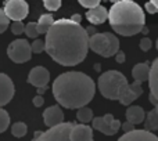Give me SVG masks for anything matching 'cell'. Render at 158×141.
Returning a JSON list of instances; mask_svg holds the SVG:
<instances>
[{
  "label": "cell",
  "mask_w": 158,
  "mask_h": 141,
  "mask_svg": "<svg viewBox=\"0 0 158 141\" xmlns=\"http://www.w3.org/2000/svg\"><path fill=\"white\" fill-rule=\"evenodd\" d=\"M128 83V79L119 70H107L100 75L97 80V86L101 95L107 100H118L119 90L123 84Z\"/></svg>",
  "instance_id": "cell-4"
},
{
  "label": "cell",
  "mask_w": 158,
  "mask_h": 141,
  "mask_svg": "<svg viewBox=\"0 0 158 141\" xmlns=\"http://www.w3.org/2000/svg\"><path fill=\"white\" fill-rule=\"evenodd\" d=\"M3 8L7 17L13 21H22L29 13V6L25 0H6Z\"/></svg>",
  "instance_id": "cell-9"
},
{
  "label": "cell",
  "mask_w": 158,
  "mask_h": 141,
  "mask_svg": "<svg viewBox=\"0 0 158 141\" xmlns=\"http://www.w3.org/2000/svg\"><path fill=\"white\" fill-rule=\"evenodd\" d=\"M93 129L98 130L100 133L106 134V136H114L118 133V130L121 129L122 123L119 120L114 119L111 114H107L104 116H98V118H93Z\"/></svg>",
  "instance_id": "cell-8"
},
{
  "label": "cell",
  "mask_w": 158,
  "mask_h": 141,
  "mask_svg": "<svg viewBox=\"0 0 158 141\" xmlns=\"http://www.w3.org/2000/svg\"><path fill=\"white\" fill-rule=\"evenodd\" d=\"M8 126H10V115L0 107V134L4 133L8 129Z\"/></svg>",
  "instance_id": "cell-24"
},
{
  "label": "cell",
  "mask_w": 158,
  "mask_h": 141,
  "mask_svg": "<svg viewBox=\"0 0 158 141\" xmlns=\"http://www.w3.org/2000/svg\"><path fill=\"white\" fill-rule=\"evenodd\" d=\"M11 32L14 35H21L25 32V25L22 24V21H14L11 24Z\"/></svg>",
  "instance_id": "cell-29"
},
{
  "label": "cell",
  "mask_w": 158,
  "mask_h": 141,
  "mask_svg": "<svg viewBox=\"0 0 158 141\" xmlns=\"http://www.w3.org/2000/svg\"><path fill=\"white\" fill-rule=\"evenodd\" d=\"M121 127H122V130L125 131V133H128V131L133 130V129H135V125H133L132 122H129V120H126L125 123H122V125H121Z\"/></svg>",
  "instance_id": "cell-34"
},
{
  "label": "cell",
  "mask_w": 158,
  "mask_h": 141,
  "mask_svg": "<svg viewBox=\"0 0 158 141\" xmlns=\"http://www.w3.org/2000/svg\"><path fill=\"white\" fill-rule=\"evenodd\" d=\"M126 120L132 122L133 125H139V123H143L146 119V112L142 107L139 105H131L128 109H126Z\"/></svg>",
  "instance_id": "cell-17"
},
{
  "label": "cell",
  "mask_w": 158,
  "mask_h": 141,
  "mask_svg": "<svg viewBox=\"0 0 158 141\" xmlns=\"http://www.w3.org/2000/svg\"><path fill=\"white\" fill-rule=\"evenodd\" d=\"M86 18L92 25L104 24V22L108 19V10H107L104 6L98 4V6H96V7H92L87 10Z\"/></svg>",
  "instance_id": "cell-15"
},
{
  "label": "cell",
  "mask_w": 158,
  "mask_h": 141,
  "mask_svg": "<svg viewBox=\"0 0 158 141\" xmlns=\"http://www.w3.org/2000/svg\"><path fill=\"white\" fill-rule=\"evenodd\" d=\"M31 47H32V53H35V54H40V53H43V50L46 49V42L40 40V39H36L35 42H32Z\"/></svg>",
  "instance_id": "cell-27"
},
{
  "label": "cell",
  "mask_w": 158,
  "mask_h": 141,
  "mask_svg": "<svg viewBox=\"0 0 158 141\" xmlns=\"http://www.w3.org/2000/svg\"><path fill=\"white\" fill-rule=\"evenodd\" d=\"M33 105L35 107H43L44 104V98H43V94H38L36 97H33Z\"/></svg>",
  "instance_id": "cell-33"
},
{
  "label": "cell",
  "mask_w": 158,
  "mask_h": 141,
  "mask_svg": "<svg viewBox=\"0 0 158 141\" xmlns=\"http://www.w3.org/2000/svg\"><path fill=\"white\" fill-rule=\"evenodd\" d=\"M111 3H117V2H119V0H110Z\"/></svg>",
  "instance_id": "cell-40"
},
{
  "label": "cell",
  "mask_w": 158,
  "mask_h": 141,
  "mask_svg": "<svg viewBox=\"0 0 158 141\" xmlns=\"http://www.w3.org/2000/svg\"><path fill=\"white\" fill-rule=\"evenodd\" d=\"M50 80V72L44 66H35L31 69L29 75H28V83H31L35 87L47 86Z\"/></svg>",
  "instance_id": "cell-12"
},
{
  "label": "cell",
  "mask_w": 158,
  "mask_h": 141,
  "mask_svg": "<svg viewBox=\"0 0 158 141\" xmlns=\"http://www.w3.org/2000/svg\"><path fill=\"white\" fill-rule=\"evenodd\" d=\"M43 6L49 11H57L61 7V0H43Z\"/></svg>",
  "instance_id": "cell-28"
},
{
  "label": "cell",
  "mask_w": 158,
  "mask_h": 141,
  "mask_svg": "<svg viewBox=\"0 0 158 141\" xmlns=\"http://www.w3.org/2000/svg\"><path fill=\"white\" fill-rule=\"evenodd\" d=\"M119 141H158V137L147 129H133L119 137Z\"/></svg>",
  "instance_id": "cell-13"
},
{
  "label": "cell",
  "mask_w": 158,
  "mask_h": 141,
  "mask_svg": "<svg viewBox=\"0 0 158 141\" xmlns=\"http://www.w3.org/2000/svg\"><path fill=\"white\" fill-rule=\"evenodd\" d=\"M132 76H133L135 80L137 82H147L150 78V65L148 62H140L136 64L132 69Z\"/></svg>",
  "instance_id": "cell-18"
},
{
  "label": "cell",
  "mask_w": 158,
  "mask_h": 141,
  "mask_svg": "<svg viewBox=\"0 0 158 141\" xmlns=\"http://www.w3.org/2000/svg\"><path fill=\"white\" fill-rule=\"evenodd\" d=\"M111 28L122 36H133L142 32L146 24L143 8L133 0H119L108 11Z\"/></svg>",
  "instance_id": "cell-3"
},
{
  "label": "cell",
  "mask_w": 158,
  "mask_h": 141,
  "mask_svg": "<svg viewBox=\"0 0 158 141\" xmlns=\"http://www.w3.org/2000/svg\"><path fill=\"white\" fill-rule=\"evenodd\" d=\"M86 28L71 18H61L53 22L46 33L44 51L63 66H75L86 58L89 50Z\"/></svg>",
  "instance_id": "cell-1"
},
{
  "label": "cell",
  "mask_w": 158,
  "mask_h": 141,
  "mask_svg": "<svg viewBox=\"0 0 158 141\" xmlns=\"http://www.w3.org/2000/svg\"><path fill=\"white\" fill-rule=\"evenodd\" d=\"M8 25H10V18L7 17L4 8H0V33H3L4 30H7Z\"/></svg>",
  "instance_id": "cell-26"
},
{
  "label": "cell",
  "mask_w": 158,
  "mask_h": 141,
  "mask_svg": "<svg viewBox=\"0 0 158 141\" xmlns=\"http://www.w3.org/2000/svg\"><path fill=\"white\" fill-rule=\"evenodd\" d=\"M25 33H27L28 38H38L40 33H39L38 30V22H28L27 25H25Z\"/></svg>",
  "instance_id": "cell-25"
},
{
  "label": "cell",
  "mask_w": 158,
  "mask_h": 141,
  "mask_svg": "<svg viewBox=\"0 0 158 141\" xmlns=\"http://www.w3.org/2000/svg\"><path fill=\"white\" fill-rule=\"evenodd\" d=\"M89 49L104 58L115 55L119 51V40L114 33H94L89 38Z\"/></svg>",
  "instance_id": "cell-5"
},
{
  "label": "cell",
  "mask_w": 158,
  "mask_h": 141,
  "mask_svg": "<svg viewBox=\"0 0 158 141\" xmlns=\"http://www.w3.org/2000/svg\"><path fill=\"white\" fill-rule=\"evenodd\" d=\"M14 93H15V89L10 76L0 72V107H4L13 100Z\"/></svg>",
  "instance_id": "cell-11"
},
{
  "label": "cell",
  "mask_w": 158,
  "mask_h": 141,
  "mask_svg": "<svg viewBox=\"0 0 158 141\" xmlns=\"http://www.w3.org/2000/svg\"><path fill=\"white\" fill-rule=\"evenodd\" d=\"M156 47H157V50H158V39H157V43H156Z\"/></svg>",
  "instance_id": "cell-41"
},
{
  "label": "cell",
  "mask_w": 158,
  "mask_h": 141,
  "mask_svg": "<svg viewBox=\"0 0 158 141\" xmlns=\"http://www.w3.org/2000/svg\"><path fill=\"white\" fill-rule=\"evenodd\" d=\"M38 90V94H44L47 91V86H42V87H36Z\"/></svg>",
  "instance_id": "cell-38"
},
{
  "label": "cell",
  "mask_w": 158,
  "mask_h": 141,
  "mask_svg": "<svg viewBox=\"0 0 158 141\" xmlns=\"http://www.w3.org/2000/svg\"><path fill=\"white\" fill-rule=\"evenodd\" d=\"M86 32H87V35H89V36H92V35H94V33H97V32H96L94 25H90V26H87V28H86Z\"/></svg>",
  "instance_id": "cell-36"
},
{
  "label": "cell",
  "mask_w": 158,
  "mask_h": 141,
  "mask_svg": "<svg viewBox=\"0 0 158 141\" xmlns=\"http://www.w3.org/2000/svg\"><path fill=\"white\" fill-rule=\"evenodd\" d=\"M143 94V87H142V82L135 80L132 84L126 83L121 87L119 90V95H118V101L122 105H131L135 100L140 97Z\"/></svg>",
  "instance_id": "cell-10"
},
{
  "label": "cell",
  "mask_w": 158,
  "mask_h": 141,
  "mask_svg": "<svg viewBox=\"0 0 158 141\" xmlns=\"http://www.w3.org/2000/svg\"><path fill=\"white\" fill-rule=\"evenodd\" d=\"M79 4L83 6L85 8H92V7H96V6L100 4L101 0H78Z\"/></svg>",
  "instance_id": "cell-30"
},
{
  "label": "cell",
  "mask_w": 158,
  "mask_h": 141,
  "mask_svg": "<svg viewBox=\"0 0 158 141\" xmlns=\"http://www.w3.org/2000/svg\"><path fill=\"white\" fill-rule=\"evenodd\" d=\"M144 127L150 131H158V104L154 105V109H151L146 115Z\"/></svg>",
  "instance_id": "cell-20"
},
{
  "label": "cell",
  "mask_w": 158,
  "mask_h": 141,
  "mask_svg": "<svg viewBox=\"0 0 158 141\" xmlns=\"http://www.w3.org/2000/svg\"><path fill=\"white\" fill-rule=\"evenodd\" d=\"M144 7H146V10L148 11V14H157L158 13V7L154 4L153 2H147Z\"/></svg>",
  "instance_id": "cell-32"
},
{
  "label": "cell",
  "mask_w": 158,
  "mask_h": 141,
  "mask_svg": "<svg viewBox=\"0 0 158 141\" xmlns=\"http://www.w3.org/2000/svg\"><path fill=\"white\" fill-rule=\"evenodd\" d=\"M115 60H117V62H118V64H122L123 61H125V53L118 51L117 54H115Z\"/></svg>",
  "instance_id": "cell-35"
},
{
  "label": "cell",
  "mask_w": 158,
  "mask_h": 141,
  "mask_svg": "<svg viewBox=\"0 0 158 141\" xmlns=\"http://www.w3.org/2000/svg\"><path fill=\"white\" fill-rule=\"evenodd\" d=\"M71 19H72V21L79 22V24H81V21H82V17H81V14H74V15L71 17Z\"/></svg>",
  "instance_id": "cell-37"
},
{
  "label": "cell",
  "mask_w": 158,
  "mask_h": 141,
  "mask_svg": "<svg viewBox=\"0 0 158 141\" xmlns=\"http://www.w3.org/2000/svg\"><path fill=\"white\" fill-rule=\"evenodd\" d=\"M7 55L11 61L17 64H24L31 60L32 55V47L31 43L25 39H17L11 42L7 47Z\"/></svg>",
  "instance_id": "cell-6"
},
{
  "label": "cell",
  "mask_w": 158,
  "mask_h": 141,
  "mask_svg": "<svg viewBox=\"0 0 158 141\" xmlns=\"http://www.w3.org/2000/svg\"><path fill=\"white\" fill-rule=\"evenodd\" d=\"M28 131V127L24 122H17L11 126V134L14 137H24Z\"/></svg>",
  "instance_id": "cell-23"
},
{
  "label": "cell",
  "mask_w": 158,
  "mask_h": 141,
  "mask_svg": "<svg viewBox=\"0 0 158 141\" xmlns=\"http://www.w3.org/2000/svg\"><path fill=\"white\" fill-rule=\"evenodd\" d=\"M69 140H72V141H92L93 140V129L90 127V126H87L86 123L74 125Z\"/></svg>",
  "instance_id": "cell-16"
},
{
  "label": "cell",
  "mask_w": 158,
  "mask_h": 141,
  "mask_svg": "<svg viewBox=\"0 0 158 141\" xmlns=\"http://www.w3.org/2000/svg\"><path fill=\"white\" fill-rule=\"evenodd\" d=\"M53 95L61 107L77 109L85 107L93 100L96 84L90 76L83 72L71 70L61 73L53 82Z\"/></svg>",
  "instance_id": "cell-2"
},
{
  "label": "cell",
  "mask_w": 158,
  "mask_h": 141,
  "mask_svg": "<svg viewBox=\"0 0 158 141\" xmlns=\"http://www.w3.org/2000/svg\"><path fill=\"white\" fill-rule=\"evenodd\" d=\"M148 83H150V94H153L158 101V58H156L150 65Z\"/></svg>",
  "instance_id": "cell-19"
},
{
  "label": "cell",
  "mask_w": 158,
  "mask_h": 141,
  "mask_svg": "<svg viewBox=\"0 0 158 141\" xmlns=\"http://www.w3.org/2000/svg\"><path fill=\"white\" fill-rule=\"evenodd\" d=\"M72 127H74V123L61 122L58 125L49 127V130H46L44 133L42 131L38 140H40V141H68L69 137H71Z\"/></svg>",
  "instance_id": "cell-7"
},
{
  "label": "cell",
  "mask_w": 158,
  "mask_h": 141,
  "mask_svg": "<svg viewBox=\"0 0 158 141\" xmlns=\"http://www.w3.org/2000/svg\"><path fill=\"white\" fill-rule=\"evenodd\" d=\"M43 119H44V125L47 127H52V126H56L58 123L64 122V112L60 108V104L58 105H52L44 109Z\"/></svg>",
  "instance_id": "cell-14"
},
{
  "label": "cell",
  "mask_w": 158,
  "mask_h": 141,
  "mask_svg": "<svg viewBox=\"0 0 158 141\" xmlns=\"http://www.w3.org/2000/svg\"><path fill=\"white\" fill-rule=\"evenodd\" d=\"M53 22H54V18H53L52 14H43L38 21L39 33H47V30L50 29V26L53 25Z\"/></svg>",
  "instance_id": "cell-21"
},
{
  "label": "cell",
  "mask_w": 158,
  "mask_h": 141,
  "mask_svg": "<svg viewBox=\"0 0 158 141\" xmlns=\"http://www.w3.org/2000/svg\"><path fill=\"white\" fill-rule=\"evenodd\" d=\"M77 119L81 123H89V122H92V120H93V111L90 108H87L86 105L81 107V108H78Z\"/></svg>",
  "instance_id": "cell-22"
},
{
  "label": "cell",
  "mask_w": 158,
  "mask_h": 141,
  "mask_svg": "<svg viewBox=\"0 0 158 141\" xmlns=\"http://www.w3.org/2000/svg\"><path fill=\"white\" fill-rule=\"evenodd\" d=\"M150 2H153V3H154V4H156V6H157V7H158V0H150Z\"/></svg>",
  "instance_id": "cell-39"
},
{
  "label": "cell",
  "mask_w": 158,
  "mask_h": 141,
  "mask_svg": "<svg viewBox=\"0 0 158 141\" xmlns=\"http://www.w3.org/2000/svg\"><path fill=\"white\" fill-rule=\"evenodd\" d=\"M140 49L143 50V51H148V50L151 49V40L148 38H143L142 40H140Z\"/></svg>",
  "instance_id": "cell-31"
}]
</instances>
